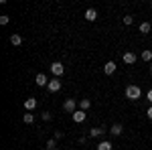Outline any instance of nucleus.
Segmentation results:
<instances>
[{
    "label": "nucleus",
    "instance_id": "1",
    "mask_svg": "<svg viewBox=\"0 0 152 150\" xmlns=\"http://www.w3.org/2000/svg\"><path fill=\"white\" fill-rule=\"evenodd\" d=\"M126 97L132 100V102H136L138 97H142V89L138 85H128V87H126Z\"/></svg>",
    "mask_w": 152,
    "mask_h": 150
},
{
    "label": "nucleus",
    "instance_id": "2",
    "mask_svg": "<svg viewBox=\"0 0 152 150\" xmlns=\"http://www.w3.org/2000/svg\"><path fill=\"white\" fill-rule=\"evenodd\" d=\"M51 73H53L55 77H61V75L65 73V65H63V63H59V61L51 63Z\"/></svg>",
    "mask_w": 152,
    "mask_h": 150
},
{
    "label": "nucleus",
    "instance_id": "3",
    "mask_svg": "<svg viewBox=\"0 0 152 150\" xmlns=\"http://www.w3.org/2000/svg\"><path fill=\"white\" fill-rule=\"evenodd\" d=\"M63 110H65V112H69V114H75V112H77V104H75V100H65Z\"/></svg>",
    "mask_w": 152,
    "mask_h": 150
},
{
    "label": "nucleus",
    "instance_id": "4",
    "mask_svg": "<svg viewBox=\"0 0 152 150\" xmlns=\"http://www.w3.org/2000/svg\"><path fill=\"white\" fill-rule=\"evenodd\" d=\"M71 118H73V122H75V124H81V122H85L87 114H85L83 110H77L75 114H71Z\"/></svg>",
    "mask_w": 152,
    "mask_h": 150
},
{
    "label": "nucleus",
    "instance_id": "5",
    "mask_svg": "<svg viewBox=\"0 0 152 150\" xmlns=\"http://www.w3.org/2000/svg\"><path fill=\"white\" fill-rule=\"evenodd\" d=\"M47 87H49V91H53V93H55V91H59V89H61V79H59V77L51 79V81H49V85H47Z\"/></svg>",
    "mask_w": 152,
    "mask_h": 150
},
{
    "label": "nucleus",
    "instance_id": "6",
    "mask_svg": "<svg viewBox=\"0 0 152 150\" xmlns=\"http://www.w3.org/2000/svg\"><path fill=\"white\" fill-rule=\"evenodd\" d=\"M35 83L39 85V87H45V85H49V79H47V75L45 73H39L35 77Z\"/></svg>",
    "mask_w": 152,
    "mask_h": 150
},
{
    "label": "nucleus",
    "instance_id": "7",
    "mask_svg": "<svg viewBox=\"0 0 152 150\" xmlns=\"http://www.w3.org/2000/svg\"><path fill=\"white\" fill-rule=\"evenodd\" d=\"M122 59H124V63H128V65H134V63H136V55H134L132 51L124 53V55H122Z\"/></svg>",
    "mask_w": 152,
    "mask_h": 150
},
{
    "label": "nucleus",
    "instance_id": "8",
    "mask_svg": "<svg viewBox=\"0 0 152 150\" xmlns=\"http://www.w3.org/2000/svg\"><path fill=\"white\" fill-rule=\"evenodd\" d=\"M35 108H37V100H35V97H28V100H24V110H26V112H33Z\"/></svg>",
    "mask_w": 152,
    "mask_h": 150
},
{
    "label": "nucleus",
    "instance_id": "9",
    "mask_svg": "<svg viewBox=\"0 0 152 150\" xmlns=\"http://www.w3.org/2000/svg\"><path fill=\"white\" fill-rule=\"evenodd\" d=\"M114 71H116V63H114V61H107V63L104 65V73L105 75H112Z\"/></svg>",
    "mask_w": 152,
    "mask_h": 150
},
{
    "label": "nucleus",
    "instance_id": "10",
    "mask_svg": "<svg viewBox=\"0 0 152 150\" xmlns=\"http://www.w3.org/2000/svg\"><path fill=\"white\" fill-rule=\"evenodd\" d=\"M122 132H124L122 124H114V126L110 128V134H112V136H122Z\"/></svg>",
    "mask_w": 152,
    "mask_h": 150
},
{
    "label": "nucleus",
    "instance_id": "11",
    "mask_svg": "<svg viewBox=\"0 0 152 150\" xmlns=\"http://www.w3.org/2000/svg\"><path fill=\"white\" fill-rule=\"evenodd\" d=\"M85 18H87L89 23H94L95 18H97V10H95V8H87V10H85Z\"/></svg>",
    "mask_w": 152,
    "mask_h": 150
},
{
    "label": "nucleus",
    "instance_id": "12",
    "mask_svg": "<svg viewBox=\"0 0 152 150\" xmlns=\"http://www.w3.org/2000/svg\"><path fill=\"white\" fill-rule=\"evenodd\" d=\"M105 132H107V130H104V128H91V130H89V136H91V138H97V136H104Z\"/></svg>",
    "mask_w": 152,
    "mask_h": 150
},
{
    "label": "nucleus",
    "instance_id": "13",
    "mask_svg": "<svg viewBox=\"0 0 152 150\" xmlns=\"http://www.w3.org/2000/svg\"><path fill=\"white\" fill-rule=\"evenodd\" d=\"M150 29H152L150 23H140V26H138V31H140L142 35H148V33H150Z\"/></svg>",
    "mask_w": 152,
    "mask_h": 150
},
{
    "label": "nucleus",
    "instance_id": "14",
    "mask_svg": "<svg viewBox=\"0 0 152 150\" xmlns=\"http://www.w3.org/2000/svg\"><path fill=\"white\" fill-rule=\"evenodd\" d=\"M10 43H12L14 47H18L20 43H23V37H20V35H16V33H12V35H10Z\"/></svg>",
    "mask_w": 152,
    "mask_h": 150
},
{
    "label": "nucleus",
    "instance_id": "15",
    "mask_svg": "<svg viewBox=\"0 0 152 150\" xmlns=\"http://www.w3.org/2000/svg\"><path fill=\"white\" fill-rule=\"evenodd\" d=\"M97 150H112V144H110L107 140H104V142L97 144Z\"/></svg>",
    "mask_w": 152,
    "mask_h": 150
},
{
    "label": "nucleus",
    "instance_id": "16",
    "mask_svg": "<svg viewBox=\"0 0 152 150\" xmlns=\"http://www.w3.org/2000/svg\"><path fill=\"white\" fill-rule=\"evenodd\" d=\"M23 120H24V124H33V122H35V116L31 114V112H26V114L23 116Z\"/></svg>",
    "mask_w": 152,
    "mask_h": 150
},
{
    "label": "nucleus",
    "instance_id": "17",
    "mask_svg": "<svg viewBox=\"0 0 152 150\" xmlns=\"http://www.w3.org/2000/svg\"><path fill=\"white\" fill-rule=\"evenodd\" d=\"M47 150H57V140L55 138L47 140Z\"/></svg>",
    "mask_w": 152,
    "mask_h": 150
},
{
    "label": "nucleus",
    "instance_id": "18",
    "mask_svg": "<svg viewBox=\"0 0 152 150\" xmlns=\"http://www.w3.org/2000/svg\"><path fill=\"white\" fill-rule=\"evenodd\" d=\"M142 61H152V51H142Z\"/></svg>",
    "mask_w": 152,
    "mask_h": 150
},
{
    "label": "nucleus",
    "instance_id": "19",
    "mask_svg": "<svg viewBox=\"0 0 152 150\" xmlns=\"http://www.w3.org/2000/svg\"><path fill=\"white\" fill-rule=\"evenodd\" d=\"M79 105H81V110H83V112H85V110H87V108H89V105H91V102H89V100H87V97H83L81 102H79Z\"/></svg>",
    "mask_w": 152,
    "mask_h": 150
},
{
    "label": "nucleus",
    "instance_id": "20",
    "mask_svg": "<svg viewBox=\"0 0 152 150\" xmlns=\"http://www.w3.org/2000/svg\"><path fill=\"white\" fill-rule=\"evenodd\" d=\"M10 23V16H8V14H2V16H0V24H8Z\"/></svg>",
    "mask_w": 152,
    "mask_h": 150
},
{
    "label": "nucleus",
    "instance_id": "21",
    "mask_svg": "<svg viewBox=\"0 0 152 150\" xmlns=\"http://www.w3.org/2000/svg\"><path fill=\"white\" fill-rule=\"evenodd\" d=\"M132 23H134V16H124V24L126 26H130Z\"/></svg>",
    "mask_w": 152,
    "mask_h": 150
},
{
    "label": "nucleus",
    "instance_id": "22",
    "mask_svg": "<svg viewBox=\"0 0 152 150\" xmlns=\"http://www.w3.org/2000/svg\"><path fill=\"white\" fill-rule=\"evenodd\" d=\"M41 118H43V122H49V120H51V114H49V112H43Z\"/></svg>",
    "mask_w": 152,
    "mask_h": 150
},
{
    "label": "nucleus",
    "instance_id": "23",
    "mask_svg": "<svg viewBox=\"0 0 152 150\" xmlns=\"http://www.w3.org/2000/svg\"><path fill=\"white\" fill-rule=\"evenodd\" d=\"M63 136H65V134H63V132H61V130H57V132H55V136H53V138H55V140H61V138H63Z\"/></svg>",
    "mask_w": 152,
    "mask_h": 150
},
{
    "label": "nucleus",
    "instance_id": "24",
    "mask_svg": "<svg viewBox=\"0 0 152 150\" xmlns=\"http://www.w3.org/2000/svg\"><path fill=\"white\" fill-rule=\"evenodd\" d=\"M146 100L150 102V105H152V89H148V93H146Z\"/></svg>",
    "mask_w": 152,
    "mask_h": 150
},
{
    "label": "nucleus",
    "instance_id": "25",
    "mask_svg": "<svg viewBox=\"0 0 152 150\" xmlns=\"http://www.w3.org/2000/svg\"><path fill=\"white\" fill-rule=\"evenodd\" d=\"M146 116H148V120H152V105L148 108V112H146Z\"/></svg>",
    "mask_w": 152,
    "mask_h": 150
},
{
    "label": "nucleus",
    "instance_id": "26",
    "mask_svg": "<svg viewBox=\"0 0 152 150\" xmlns=\"http://www.w3.org/2000/svg\"><path fill=\"white\" fill-rule=\"evenodd\" d=\"M150 73H152V65H150Z\"/></svg>",
    "mask_w": 152,
    "mask_h": 150
},
{
    "label": "nucleus",
    "instance_id": "27",
    "mask_svg": "<svg viewBox=\"0 0 152 150\" xmlns=\"http://www.w3.org/2000/svg\"><path fill=\"white\" fill-rule=\"evenodd\" d=\"M150 6H152V2H150Z\"/></svg>",
    "mask_w": 152,
    "mask_h": 150
}]
</instances>
